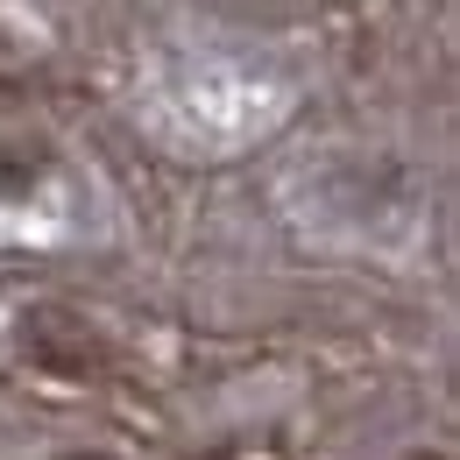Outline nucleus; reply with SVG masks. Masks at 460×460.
<instances>
[{"instance_id":"f257e3e1","label":"nucleus","mask_w":460,"mask_h":460,"mask_svg":"<svg viewBox=\"0 0 460 460\" xmlns=\"http://www.w3.org/2000/svg\"><path fill=\"white\" fill-rule=\"evenodd\" d=\"M50 171V156L43 149H22V142H0V206H22L36 184Z\"/></svg>"},{"instance_id":"f03ea898","label":"nucleus","mask_w":460,"mask_h":460,"mask_svg":"<svg viewBox=\"0 0 460 460\" xmlns=\"http://www.w3.org/2000/svg\"><path fill=\"white\" fill-rule=\"evenodd\" d=\"M64 460H114V454H64Z\"/></svg>"},{"instance_id":"7ed1b4c3","label":"nucleus","mask_w":460,"mask_h":460,"mask_svg":"<svg viewBox=\"0 0 460 460\" xmlns=\"http://www.w3.org/2000/svg\"><path fill=\"white\" fill-rule=\"evenodd\" d=\"M418 460H425V454H418ZM432 460H447V454H432Z\"/></svg>"}]
</instances>
